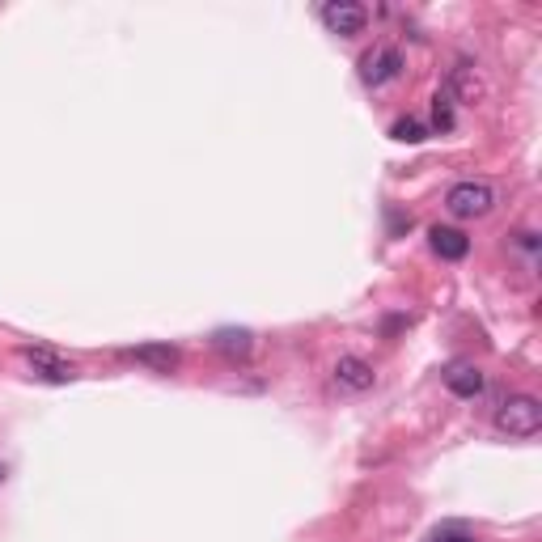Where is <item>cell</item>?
I'll return each mask as SVG.
<instances>
[{"mask_svg":"<svg viewBox=\"0 0 542 542\" xmlns=\"http://www.w3.org/2000/svg\"><path fill=\"white\" fill-rule=\"evenodd\" d=\"M496 428L504 432V437H517V441L538 437L542 403L534 399V394H509V399L500 403V411H496Z\"/></svg>","mask_w":542,"mask_h":542,"instance_id":"1","label":"cell"},{"mask_svg":"<svg viewBox=\"0 0 542 542\" xmlns=\"http://www.w3.org/2000/svg\"><path fill=\"white\" fill-rule=\"evenodd\" d=\"M445 208L454 212L458 221H475V216H487L496 208V191H492V183H483V178H466V183L449 187Z\"/></svg>","mask_w":542,"mask_h":542,"instance_id":"2","label":"cell"},{"mask_svg":"<svg viewBox=\"0 0 542 542\" xmlns=\"http://www.w3.org/2000/svg\"><path fill=\"white\" fill-rule=\"evenodd\" d=\"M322 22H327V30L339 34V39H356V34H365V26H369V9L356 5V0H331V5H322Z\"/></svg>","mask_w":542,"mask_h":542,"instance_id":"3","label":"cell"},{"mask_svg":"<svg viewBox=\"0 0 542 542\" xmlns=\"http://www.w3.org/2000/svg\"><path fill=\"white\" fill-rule=\"evenodd\" d=\"M26 365L34 369V377H43V382H56V386H68L72 377H77V369H72V360L56 356L51 348H22Z\"/></svg>","mask_w":542,"mask_h":542,"instance_id":"4","label":"cell"},{"mask_svg":"<svg viewBox=\"0 0 542 542\" xmlns=\"http://www.w3.org/2000/svg\"><path fill=\"white\" fill-rule=\"evenodd\" d=\"M399 72H403V56L394 47H377L360 60V81L365 85H386V81L399 77Z\"/></svg>","mask_w":542,"mask_h":542,"instance_id":"5","label":"cell"},{"mask_svg":"<svg viewBox=\"0 0 542 542\" xmlns=\"http://www.w3.org/2000/svg\"><path fill=\"white\" fill-rule=\"evenodd\" d=\"M445 94H449V98H458V102H466V106H475V102H483L487 85H483L479 68H475L471 60H458L454 72H449V89H445Z\"/></svg>","mask_w":542,"mask_h":542,"instance_id":"6","label":"cell"},{"mask_svg":"<svg viewBox=\"0 0 542 542\" xmlns=\"http://www.w3.org/2000/svg\"><path fill=\"white\" fill-rule=\"evenodd\" d=\"M335 382H339L343 390L365 394V390H373L377 373H373L369 360H360V356H339V360H335Z\"/></svg>","mask_w":542,"mask_h":542,"instance_id":"7","label":"cell"},{"mask_svg":"<svg viewBox=\"0 0 542 542\" xmlns=\"http://www.w3.org/2000/svg\"><path fill=\"white\" fill-rule=\"evenodd\" d=\"M212 352H221L225 360H246L250 352H255V335H250L246 327H221V331H212Z\"/></svg>","mask_w":542,"mask_h":542,"instance_id":"8","label":"cell"},{"mask_svg":"<svg viewBox=\"0 0 542 542\" xmlns=\"http://www.w3.org/2000/svg\"><path fill=\"white\" fill-rule=\"evenodd\" d=\"M123 356L136 360V365H144V369H153V373L178 369V348H170V343H140V348H128Z\"/></svg>","mask_w":542,"mask_h":542,"instance_id":"9","label":"cell"},{"mask_svg":"<svg viewBox=\"0 0 542 542\" xmlns=\"http://www.w3.org/2000/svg\"><path fill=\"white\" fill-rule=\"evenodd\" d=\"M428 242H432V250H437L441 259H449V263H458V259L471 255V238H466L462 229H445V225H437V229L428 233Z\"/></svg>","mask_w":542,"mask_h":542,"instance_id":"10","label":"cell"},{"mask_svg":"<svg viewBox=\"0 0 542 542\" xmlns=\"http://www.w3.org/2000/svg\"><path fill=\"white\" fill-rule=\"evenodd\" d=\"M445 386L458 394V399H475V394L483 390V373L475 365H454L445 373Z\"/></svg>","mask_w":542,"mask_h":542,"instance_id":"11","label":"cell"},{"mask_svg":"<svg viewBox=\"0 0 542 542\" xmlns=\"http://www.w3.org/2000/svg\"><path fill=\"white\" fill-rule=\"evenodd\" d=\"M432 123H437V132H449V128H454V98H449V94H437V98H432Z\"/></svg>","mask_w":542,"mask_h":542,"instance_id":"12","label":"cell"},{"mask_svg":"<svg viewBox=\"0 0 542 542\" xmlns=\"http://www.w3.org/2000/svg\"><path fill=\"white\" fill-rule=\"evenodd\" d=\"M394 140H403V144H420L428 132H424V123H415V119H399L394 123V132H390Z\"/></svg>","mask_w":542,"mask_h":542,"instance_id":"13","label":"cell"},{"mask_svg":"<svg viewBox=\"0 0 542 542\" xmlns=\"http://www.w3.org/2000/svg\"><path fill=\"white\" fill-rule=\"evenodd\" d=\"M437 542H475V538H462V534H441Z\"/></svg>","mask_w":542,"mask_h":542,"instance_id":"14","label":"cell"},{"mask_svg":"<svg viewBox=\"0 0 542 542\" xmlns=\"http://www.w3.org/2000/svg\"><path fill=\"white\" fill-rule=\"evenodd\" d=\"M0 479H5V462H0Z\"/></svg>","mask_w":542,"mask_h":542,"instance_id":"15","label":"cell"}]
</instances>
